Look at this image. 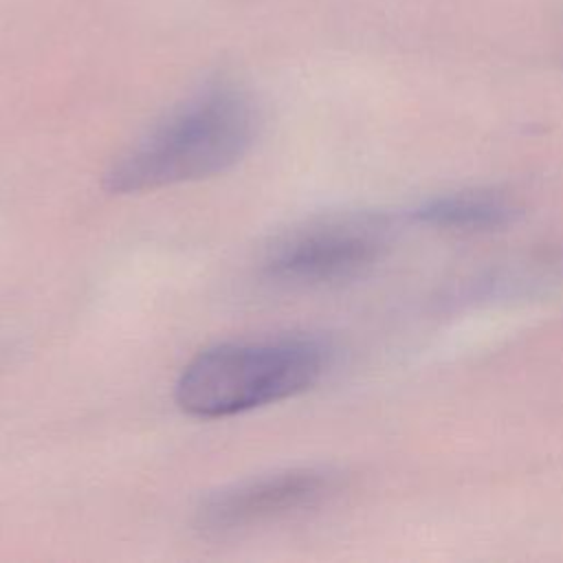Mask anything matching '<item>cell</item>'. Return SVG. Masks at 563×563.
<instances>
[{
	"mask_svg": "<svg viewBox=\"0 0 563 563\" xmlns=\"http://www.w3.org/2000/svg\"><path fill=\"white\" fill-rule=\"evenodd\" d=\"M255 134L253 99L233 84H209L132 143L106 172L103 187L141 194L222 174L246 156Z\"/></svg>",
	"mask_w": 563,
	"mask_h": 563,
	"instance_id": "cell-1",
	"label": "cell"
},
{
	"mask_svg": "<svg viewBox=\"0 0 563 563\" xmlns=\"http://www.w3.org/2000/svg\"><path fill=\"white\" fill-rule=\"evenodd\" d=\"M330 358L325 341L303 334L218 343L183 367L174 398L194 418L244 413L314 387Z\"/></svg>",
	"mask_w": 563,
	"mask_h": 563,
	"instance_id": "cell-2",
	"label": "cell"
},
{
	"mask_svg": "<svg viewBox=\"0 0 563 563\" xmlns=\"http://www.w3.org/2000/svg\"><path fill=\"white\" fill-rule=\"evenodd\" d=\"M387 244V222L378 216H334L275 238L262 257V275L273 284L314 286L354 277L374 264Z\"/></svg>",
	"mask_w": 563,
	"mask_h": 563,
	"instance_id": "cell-3",
	"label": "cell"
},
{
	"mask_svg": "<svg viewBox=\"0 0 563 563\" xmlns=\"http://www.w3.org/2000/svg\"><path fill=\"white\" fill-rule=\"evenodd\" d=\"M336 475L325 468H288L222 488L196 512L205 534H233L319 506L336 490Z\"/></svg>",
	"mask_w": 563,
	"mask_h": 563,
	"instance_id": "cell-4",
	"label": "cell"
},
{
	"mask_svg": "<svg viewBox=\"0 0 563 563\" xmlns=\"http://www.w3.org/2000/svg\"><path fill=\"white\" fill-rule=\"evenodd\" d=\"M517 216L519 207L504 194L490 189L438 196L416 209L420 222L449 231H490L510 224Z\"/></svg>",
	"mask_w": 563,
	"mask_h": 563,
	"instance_id": "cell-5",
	"label": "cell"
}]
</instances>
